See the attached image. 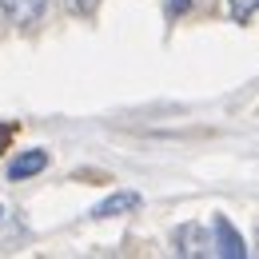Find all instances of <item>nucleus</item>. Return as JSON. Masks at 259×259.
Returning <instances> with one entry per match:
<instances>
[{
	"mask_svg": "<svg viewBox=\"0 0 259 259\" xmlns=\"http://www.w3.org/2000/svg\"><path fill=\"white\" fill-rule=\"evenodd\" d=\"M176 255H180V259H220L215 227L184 224L180 231H176Z\"/></svg>",
	"mask_w": 259,
	"mask_h": 259,
	"instance_id": "1",
	"label": "nucleus"
},
{
	"mask_svg": "<svg viewBox=\"0 0 259 259\" xmlns=\"http://www.w3.org/2000/svg\"><path fill=\"white\" fill-rule=\"evenodd\" d=\"M0 8H4V16H8L12 24L28 28V24H36V20L44 16L48 0H0Z\"/></svg>",
	"mask_w": 259,
	"mask_h": 259,
	"instance_id": "2",
	"label": "nucleus"
},
{
	"mask_svg": "<svg viewBox=\"0 0 259 259\" xmlns=\"http://www.w3.org/2000/svg\"><path fill=\"white\" fill-rule=\"evenodd\" d=\"M215 243H220V259H251L247 255V247H243V239H239V231L231 227V220H215Z\"/></svg>",
	"mask_w": 259,
	"mask_h": 259,
	"instance_id": "3",
	"label": "nucleus"
},
{
	"mask_svg": "<svg viewBox=\"0 0 259 259\" xmlns=\"http://www.w3.org/2000/svg\"><path fill=\"white\" fill-rule=\"evenodd\" d=\"M136 207H140V192H116V195H108V199H100L96 207H92V215L108 220V215H128Z\"/></svg>",
	"mask_w": 259,
	"mask_h": 259,
	"instance_id": "4",
	"label": "nucleus"
},
{
	"mask_svg": "<svg viewBox=\"0 0 259 259\" xmlns=\"http://www.w3.org/2000/svg\"><path fill=\"white\" fill-rule=\"evenodd\" d=\"M48 167V152H40V148H32V152H24V156H16V163L8 167V180H28V176H40Z\"/></svg>",
	"mask_w": 259,
	"mask_h": 259,
	"instance_id": "5",
	"label": "nucleus"
},
{
	"mask_svg": "<svg viewBox=\"0 0 259 259\" xmlns=\"http://www.w3.org/2000/svg\"><path fill=\"white\" fill-rule=\"evenodd\" d=\"M255 8H259V0H231V16L235 20H247Z\"/></svg>",
	"mask_w": 259,
	"mask_h": 259,
	"instance_id": "6",
	"label": "nucleus"
},
{
	"mask_svg": "<svg viewBox=\"0 0 259 259\" xmlns=\"http://www.w3.org/2000/svg\"><path fill=\"white\" fill-rule=\"evenodd\" d=\"M192 8V0H167V16H184Z\"/></svg>",
	"mask_w": 259,
	"mask_h": 259,
	"instance_id": "7",
	"label": "nucleus"
},
{
	"mask_svg": "<svg viewBox=\"0 0 259 259\" xmlns=\"http://www.w3.org/2000/svg\"><path fill=\"white\" fill-rule=\"evenodd\" d=\"M68 8H72V12H80V16H88V12L96 8V0H68Z\"/></svg>",
	"mask_w": 259,
	"mask_h": 259,
	"instance_id": "8",
	"label": "nucleus"
},
{
	"mask_svg": "<svg viewBox=\"0 0 259 259\" xmlns=\"http://www.w3.org/2000/svg\"><path fill=\"white\" fill-rule=\"evenodd\" d=\"M8 140H12V128H8V124H0V156H4V148H8Z\"/></svg>",
	"mask_w": 259,
	"mask_h": 259,
	"instance_id": "9",
	"label": "nucleus"
},
{
	"mask_svg": "<svg viewBox=\"0 0 259 259\" xmlns=\"http://www.w3.org/2000/svg\"><path fill=\"white\" fill-rule=\"evenodd\" d=\"M251 259H259V227H255V251H251Z\"/></svg>",
	"mask_w": 259,
	"mask_h": 259,
	"instance_id": "10",
	"label": "nucleus"
}]
</instances>
